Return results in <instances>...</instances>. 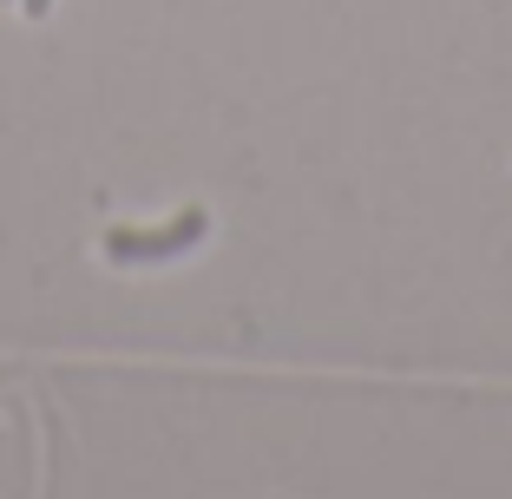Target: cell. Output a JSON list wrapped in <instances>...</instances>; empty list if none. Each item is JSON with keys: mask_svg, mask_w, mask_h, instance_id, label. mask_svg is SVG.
Returning <instances> with one entry per match:
<instances>
[{"mask_svg": "<svg viewBox=\"0 0 512 499\" xmlns=\"http://www.w3.org/2000/svg\"><path fill=\"white\" fill-rule=\"evenodd\" d=\"M204 211H178L171 224H158V230H112L106 237V257L112 263H171V257H184L191 243H204Z\"/></svg>", "mask_w": 512, "mask_h": 499, "instance_id": "6da1fadb", "label": "cell"}, {"mask_svg": "<svg viewBox=\"0 0 512 499\" xmlns=\"http://www.w3.org/2000/svg\"><path fill=\"white\" fill-rule=\"evenodd\" d=\"M20 7H27L33 20H46V7H53V0H20Z\"/></svg>", "mask_w": 512, "mask_h": 499, "instance_id": "7a4b0ae2", "label": "cell"}]
</instances>
